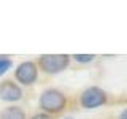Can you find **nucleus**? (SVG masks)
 Wrapping results in <instances>:
<instances>
[{
  "label": "nucleus",
  "instance_id": "nucleus-7",
  "mask_svg": "<svg viewBox=\"0 0 127 119\" xmlns=\"http://www.w3.org/2000/svg\"><path fill=\"white\" fill-rule=\"evenodd\" d=\"M13 67V60L8 56H0V78Z\"/></svg>",
  "mask_w": 127,
  "mask_h": 119
},
{
  "label": "nucleus",
  "instance_id": "nucleus-6",
  "mask_svg": "<svg viewBox=\"0 0 127 119\" xmlns=\"http://www.w3.org/2000/svg\"><path fill=\"white\" fill-rule=\"evenodd\" d=\"M0 119H27V118H26V111L21 106L11 105L0 111Z\"/></svg>",
  "mask_w": 127,
  "mask_h": 119
},
{
  "label": "nucleus",
  "instance_id": "nucleus-5",
  "mask_svg": "<svg viewBox=\"0 0 127 119\" xmlns=\"http://www.w3.org/2000/svg\"><path fill=\"white\" fill-rule=\"evenodd\" d=\"M22 98V87L13 79H5L0 83V100L3 102H19Z\"/></svg>",
  "mask_w": 127,
  "mask_h": 119
},
{
  "label": "nucleus",
  "instance_id": "nucleus-1",
  "mask_svg": "<svg viewBox=\"0 0 127 119\" xmlns=\"http://www.w3.org/2000/svg\"><path fill=\"white\" fill-rule=\"evenodd\" d=\"M40 108L43 110L45 114H57L61 111L65 110L67 106V97L62 90L54 89V87H49V89H45L40 95L38 100Z\"/></svg>",
  "mask_w": 127,
  "mask_h": 119
},
{
  "label": "nucleus",
  "instance_id": "nucleus-10",
  "mask_svg": "<svg viewBox=\"0 0 127 119\" xmlns=\"http://www.w3.org/2000/svg\"><path fill=\"white\" fill-rule=\"evenodd\" d=\"M119 119H127V108H126L124 111H122L121 114H119Z\"/></svg>",
  "mask_w": 127,
  "mask_h": 119
},
{
  "label": "nucleus",
  "instance_id": "nucleus-3",
  "mask_svg": "<svg viewBox=\"0 0 127 119\" xmlns=\"http://www.w3.org/2000/svg\"><path fill=\"white\" fill-rule=\"evenodd\" d=\"M14 79L21 86H32L38 79V65L37 62L26 60L21 62L14 70Z\"/></svg>",
  "mask_w": 127,
  "mask_h": 119
},
{
  "label": "nucleus",
  "instance_id": "nucleus-2",
  "mask_svg": "<svg viewBox=\"0 0 127 119\" xmlns=\"http://www.w3.org/2000/svg\"><path fill=\"white\" fill-rule=\"evenodd\" d=\"M70 63L68 54H43L40 56L37 65L46 75H57L64 71Z\"/></svg>",
  "mask_w": 127,
  "mask_h": 119
},
{
  "label": "nucleus",
  "instance_id": "nucleus-9",
  "mask_svg": "<svg viewBox=\"0 0 127 119\" xmlns=\"http://www.w3.org/2000/svg\"><path fill=\"white\" fill-rule=\"evenodd\" d=\"M30 119H53L49 114H45V113H38V114H33Z\"/></svg>",
  "mask_w": 127,
  "mask_h": 119
},
{
  "label": "nucleus",
  "instance_id": "nucleus-11",
  "mask_svg": "<svg viewBox=\"0 0 127 119\" xmlns=\"http://www.w3.org/2000/svg\"><path fill=\"white\" fill-rule=\"evenodd\" d=\"M67 119H71V118H67Z\"/></svg>",
  "mask_w": 127,
  "mask_h": 119
},
{
  "label": "nucleus",
  "instance_id": "nucleus-4",
  "mask_svg": "<svg viewBox=\"0 0 127 119\" xmlns=\"http://www.w3.org/2000/svg\"><path fill=\"white\" fill-rule=\"evenodd\" d=\"M106 100H108L106 92L102 90L100 87H95V86L84 89L81 92V95H79V103L86 110H94L97 106H102L106 103Z\"/></svg>",
  "mask_w": 127,
  "mask_h": 119
},
{
  "label": "nucleus",
  "instance_id": "nucleus-8",
  "mask_svg": "<svg viewBox=\"0 0 127 119\" xmlns=\"http://www.w3.org/2000/svg\"><path fill=\"white\" fill-rule=\"evenodd\" d=\"M73 59L76 62H79V63H89V62H92L95 59V56L94 54H75Z\"/></svg>",
  "mask_w": 127,
  "mask_h": 119
}]
</instances>
